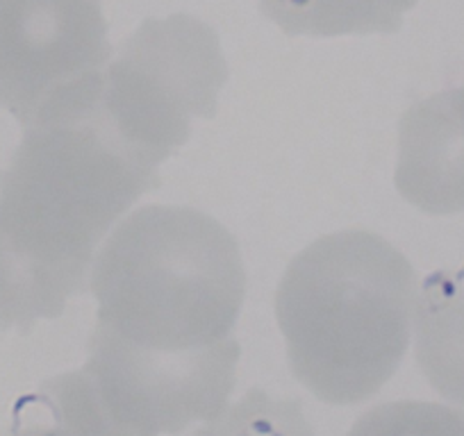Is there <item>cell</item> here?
<instances>
[{"instance_id": "cell-1", "label": "cell", "mask_w": 464, "mask_h": 436, "mask_svg": "<svg viewBox=\"0 0 464 436\" xmlns=\"http://www.w3.org/2000/svg\"><path fill=\"white\" fill-rule=\"evenodd\" d=\"M102 75V73H101ZM101 75L75 100L25 128L0 173V330L30 332L87 289L110 225L160 177L98 114Z\"/></svg>"}, {"instance_id": "cell-2", "label": "cell", "mask_w": 464, "mask_h": 436, "mask_svg": "<svg viewBox=\"0 0 464 436\" xmlns=\"http://www.w3.org/2000/svg\"><path fill=\"white\" fill-rule=\"evenodd\" d=\"M417 275L390 242L342 230L298 252L276 291L294 377L328 404L376 395L410 344Z\"/></svg>"}, {"instance_id": "cell-3", "label": "cell", "mask_w": 464, "mask_h": 436, "mask_svg": "<svg viewBox=\"0 0 464 436\" xmlns=\"http://www.w3.org/2000/svg\"><path fill=\"white\" fill-rule=\"evenodd\" d=\"M96 330L160 357L227 344L246 293L242 252L217 218L149 204L114 230L92 275Z\"/></svg>"}, {"instance_id": "cell-4", "label": "cell", "mask_w": 464, "mask_h": 436, "mask_svg": "<svg viewBox=\"0 0 464 436\" xmlns=\"http://www.w3.org/2000/svg\"><path fill=\"white\" fill-rule=\"evenodd\" d=\"M227 64L217 33L189 14L149 19L102 69L98 114L130 153L158 168L217 114Z\"/></svg>"}, {"instance_id": "cell-5", "label": "cell", "mask_w": 464, "mask_h": 436, "mask_svg": "<svg viewBox=\"0 0 464 436\" xmlns=\"http://www.w3.org/2000/svg\"><path fill=\"white\" fill-rule=\"evenodd\" d=\"M111 60L101 0H0V107L33 126Z\"/></svg>"}, {"instance_id": "cell-6", "label": "cell", "mask_w": 464, "mask_h": 436, "mask_svg": "<svg viewBox=\"0 0 464 436\" xmlns=\"http://www.w3.org/2000/svg\"><path fill=\"white\" fill-rule=\"evenodd\" d=\"M237 362L235 339L200 355L160 357L93 330L84 371L119 421L158 436L217 416L235 386Z\"/></svg>"}, {"instance_id": "cell-7", "label": "cell", "mask_w": 464, "mask_h": 436, "mask_svg": "<svg viewBox=\"0 0 464 436\" xmlns=\"http://www.w3.org/2000/svg\"><path fill=\"white\" fill-rule=\"evenodd\" d=\"M394 182L421 212H464V84L419 100L403 114Z\"/></svg>"}, {"instance_id": "cell-8", "label": "cell", "mask_w": 464, "mask_h": 436, "mask_svg": "<svg viewBox=\"0 0 464 436\" xmlns=\"http://www.w3.org/2000/svg\"><path fill=\"white\" fill-rule=\"evenodd\" d=\"M417 364L432 389L464 404V266L435 270L414 305Z\"/></svg>"}, {"instance_id": "cell-9", "label": "cell", "mask_w": 464, "mask_h": 436, "mask_svg": "<svg viewBox=\"0 0 464 436\" xmlns=\"http://www.w3.org/2000/svg\"><path fill=\"white\" fill-rule=\"evenodd\" d=\"M10 436H149L111 413L84 368L44 382L14 407Z\"/></svg>"}, {"instance_id": "cell-10", "label": "cell", "mask_w": 464, "mask_h": 436, "mask_svg": "<svg viewBox=\"0 0 464 436\" xmlns=\"http://www.w3.org/2000/svg\"><path fill=\"white\" fill-rule=\"evenodd\" d=\"M417 0H260L262 14L298 37L396 33Z\"/></svg>"}, {"instance_id": "cell-11", "label": "cell", "mask_w": 464, "mask_h": 436, "mask_svg": "<svg viewBox=\"0 0 464 436\" xmlns=\"http://www.w3.org/2000/svg\"><path fill=\"white\" fill-rule=\"evenodd\" d=\"M191 436H316L298 400H276L251 389L237 404L209 418Z\"/></svg>"}, {"instance_id": "cell-12", "label": "cell", "mask_w": 464, "mask_h": 436, "mask_svg": "<svg viewBox=\"0 0 464 436\" xmlns=\"http://www.w3.org/2000/svg\"><path fill=\"white\" fill-rule=\"evenodd\" d=\"M348 436H464V412L437 403H387L369 409Z\"/></svg>"}]
</instances>
